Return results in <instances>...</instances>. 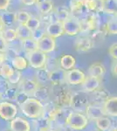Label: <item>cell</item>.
Returning <instances> with one entry per match:
<instances>
[{"label":"cell","instance_id":"cell-1","mask_svg":"<svg viewBox=\"0 0 117 131\" xmlns=\"http://www.w3.org/2000/svg\"><path fill=\"white\" fill-rule=\"evenodd\" d=\"M44 104L33 97H29L20 105L23 115L31 119H38L42 115Z\"/></svg>","mask_w":117,"mask_h":131},{"label":"cell","instance_id":"cell-2","mask_svg":"<svg viewBox=\"0 0 117 131\" xmlns=\"http://www.w3.org/2000/svg\"><path fill=\"white\" fill-rule=\"evenodd\" d=\"M88 124V119L84 114L71 111L66 120V125L74 130H83Z\"/></svg>","mask_w":117,"mask_h":131},{"label":"cell","instance_id":"cell-3","mask_svg":"<svg viewBox=\"0 0 117 131\" xmlns=\"http://www.w3.org/2000/svg\"><path fill=\"white\" fill-rule=\"evenodd\" d=\"M89 104V99L87 93L85 92H78L71 95V100H70V107L76 110L75 112H80L85 110L86 107Z\"/></svg>","mask_w":117,"mask_h":131},{"label":"cell","instance_id":"cell-4","mask_svg":"<svg viewBox=\"0 0 117 131\" xmlns=\"http://www.w3.org/2000/svg\"><path fill=\"white\" fill-rule=\"evenodd\" d=\"M47 56L39 50H35L27 53V62L33 68L39 69L43 68L46 64Z\"/></svg>","mask_w":117,"mask_h":131},{"label":"cell","instance_id":"cell-5","mask_svg":"<svg viewBox=\"0 0 117 131\" xmlns=\"http://www.w3.org/2000/svg\"><path fill=\"white\" fill-rule=\"evenodd\" d=\"M18 107L9 101L0 102V118L5 121H12L17 116Z\"/></svg>","mask_w":117,"mask_h":131},{"label":"cell","instance_id":"cell-6","mask_svg":"<svg viewBox=\"0 0 117 131\" xmlns=\"http://www.w3.org/2000/svg\"><path fill=\"white\" fill-rule=\"evenodd\" d=\"M64 34L68 36H75L81 32L80 20L75 18H69L62 23Z\"/></svg>","mask_w":117,"mask_h":131},{"label":"cell","instance_id":"cell-7","mask_svg":"<svg viewBox=\"0 0 117 131\" xmlns=\"http://www.w3.org/2000/svg\"><path fill=\"white\" fill-rule=\"evenodd\" d=\"M55 48H56V40H55V39L46 34L44 35L37 42V50L40 51L45 54L54 52Z\"/></svg>","mask_w":117,"mask_h":131},{"label":"cell","instance_id":"cell-8","mask_svg":"<svg viewBox=\"0 0 117 131\" xmlns=\"http://www.w3.org/2000/svg\"><path fill=\"white\" fill-rule=\"evenodd\" d=\"M86 77L87 76L81 70L73 68L66 73V82L73 86L81 85Z\"/></svg>","mask_w":117,"mask_h":131},{"label":"cell","instance_id":"cell-9","mask_svg":"<svg viewBox=\"0 0 117 131\" xmlns=\"http://www.w3.org/2000/svg\"><path fill=\"white\" fill-rule=\"evenodd\" d=\"M94 44L93 40L90 37L88 36H81V37H78L75 39L73 43L74 49L77 51L78 52H86L90 51L93 47Z\"/></svg>","mask_w":117,"mask_h":131},{"label":"cell","instance_id":"cell-10","mask_svg":"<svg viewBox=\"0 0 117 131\" xmlns=\"http://www.w3.org/2000/svg\"><path fill=\"white\" fill-rule=\"evenodd\" d=\"M102 110L104 115L111 116V117H116L117 116V97L113 96L109 97L103 102Z\"/></svg>","mask_w":117,"mask_h":131},{"label":"cell","instance_id":"cell-11","mask_svg":"<svg viewBox=\"0 0 117 131\" xmlns=\"http://www.w3.org/2000/svg\"><path fill=\"white\" fill-rule=\"evenodd\" d=\"M10 128L12 131H30L31 125L26 119L22 117H15L10 122Z\"/></svg>","mask_w":117,"mask_h":131},{"label":"cell","instance_id":"cell-12","mask_svg":"<svg viewBox=\"0 0 117 131\" xmlns=\"http://www.w3.org/2000/svg\"><path fill=\"white\" fill-rule=\"evenodd\" d=\"M46 34L54 39L62 36L64 34L62 23L58 22V21H52L49 23L46 28Z\"/></svg>","mask_w":117,"mask_h":131},{"label":"cell","instance_id":"cell-13","mask_svg":"<svg viewBox=\"0 0 117 131\" xmlns=\"http://www.w3.org/2000/svg\"><path fill=\"white\" fill-rule=\"evenodd\" d=\"M81 86H82L83 92L93 93V91H95L100 88V86H101V79L88 76V77H86V79L84 80Z\"/></svg>","mask_w":117,"mask_h":131},{"label":"cell","instance_id":"cell-14","mask_svg":"<svg viewBox=\"0 0 117 131\" xmlns=\"http://www.w3.org/2000/svg\"><path fill=\"white\" fill-rule=\"evenodd\" d=\"M66 73H67V71L61 69L60 67L51 71L49 81L52 83V86L63 84L64 82H66Z\"/></svg>","mask_w":117,"mask_h":131},{"label":"cell","instance_id":"cell-15","mask_svg":"<svg viewBox=\"0 0 117 131\" xmlns=\"http://www.w3.org/2000/svg\"><path fill=\"white\" fill-rule=\"evenodd\" d=\"M85 110H86V114H87L86 116L88 117V119L93 120V121H95L98 118L104 115L102 107H101V105L90 104L89 103Z\"/></svg>","mask_w":117,"mask_h":131},{"label":"cell","instance_id":"cell-16","mask_svg":"<svg viewBox=\"0 0 117 131\" xmlns=\"http://www.w3.org/2000/svg\"><path fill=\"white\" fill-rule=\"evenodd\" d=\"M39 86V84L36 81L31 79H25L20 84V90L21 92L26 94L27 95H33L35 90Z\"/></svg>","mask_w":117,"mask_h":131},{"label":"cell","instance_id":"cell-17","mask_svg":"<svg viewBox=\"0 0 117 131\" xmlns=\"http://www.w3.org/2000/svg\"><path fill=\"white\" fill-rule=\"evenodd\" d=\"M59 67L65 71H69L74 68V66L76 64V60L73 56L70 54H64L59 60Z\"/></svg>","mask_w":117,"mask_h":131},{"label":"cell","instance_id":"cell-18","mask_svg":"<svg viewBox=\"0 0 117 131\" xmlns=\"http://www.w3.org/2000/svg\"><path fill=\"white\" fill-rule=\"evenodd\" d=\"M88 73V76L101 79V78L105 74L106 69H105V67H104L101 63L95 62L89 67Z\"/></svg>","mask_w":117,"mask_h":131},{"label":"cell","instance_id":"cell-19","mask_svg":"<svg viewBox=\"0 0 117 131\" xmlns=\"http://www.w3.org/2000/svg\"><path fill=\"white\" fill-rule=\"evenodd\" d=\"M33 95L34 96L33 98L37 99L41 103H46L50 98V93H49V90L46 86L39 85Z\"/></svg>","mask_w":117,"mask_h":131},{"label":"cell","instance_id":"cell-20","mask_svg":"<svg viewBox=\"0 0 117 131\" xmlns=\"http://www.w3.org/2000/svg\"><path fill=\"white\" fill-rule=\"evenodd\" d=\"M108 98H109L108 97V93L104 88H99L98 89L93 92V95H92V99L93 101V104H96V105L103 104L104 101Z\"/></svg>","mask_w":117,"mask_h":131},{"label":"cell","instance_id":"cell-21","mask_svg":"<svg viewBox=\"0 0 117 131\" xmlns=\"http://www.w3.org/2000/svg\"><path fill=\"white\" fill-rule=\"evenodd\" d=\"M36 5L40 13L43 15H48L54 10V3L52 0H39Z\"/></svg>","mask_w":117,"mask_h":131},{"label":"cell","instance_id":"cell-22","mask_svg":"<svg viewBox=\"0 0 117 131\" xmlns=\"http://www.w3.org/2000/svg\"><path fill=\"white\" fill-rule=\"evenodd\" d=\"M95 123H96L97 128L101 131H108L112 126L111 119L106 115H103L95 120Z\"/></svg>","mask_w":117,"mask_h":131},{"label":"cell","instance_id":"cell-23","mask_svg":"<svg viewBox=\"0 0 117 131\" xmlns=\"http://www.w3.org/2000/svg\"><path fill=\"white\" fill-rule=\"evenodd\" d=\"M12 65L15 70L21 71L26 68L27 66H28V62H27L26 59L24 58V57L17 55L12 60Z\"/></svg>","mask_w":117,"mask_h":131},{"label":"cell","instance_id":"cell-24","mask_svg":"<svg viewBox=\"0 0 117 131\" xmlns=\"http://www.w3.org/2000/svg\"><path fill=\"white\" fill-rule=\"evenodd\" d=\"M15 31L17 33V38L20 40L31 37V31L25 25H19L15 29Z\"/></svg>","mask_w":117,"mask_h":131},{"label":"cell","instance_id":"cell-25","mask_svg":"<svg viewBox=\"0 0 117 131\" xmlns=\"http://www.w3.org/2000/svg\"><path fill=\"white\" fill-rule=\"evenodd\" d=\"M37 73H36V79H37L38 84H46V82L49 81V78H50V71H48L47 69H46L45 67L43 68L37 69Z\"/></svg>","mask_w":117,"mask_h":131},{"label":"cell","instance_id":"cell-26","mask_svg":"<svg viewBox=\"0 0 117 131\" xmlns=\"http://www.w3.org/2000/svg\"><path fill=\"white\" fill-rule=\"evenodd\" d=\"M0 18L5 26H10L16 22V13L12 12H5L0 15Z\"/></svg>","mask_w":117,"mask_h":131},{"label":"cell","instance_id":"cell-27","mask_svg":"<svg viewBox=\"0 0 117 131\" xmlns=\"http://www.w3.org/2000/svg\"><path fill=\"white\" fill-rule=\"evenodd\" d=\"M21 46H22L23 50L25 52L29 53V52H31L33 51L37 50V42L33 40L31 38H29V39H25L21 40Z\"/></svg>","mask_w":117,"mask_h":131},{"label":"cell","instance_id":"cell-28","mask_svg":"<svg viewBox=\"0 0 117 131\" xmlns=\"http://www.w3.org/2000/svg\"><path fill=\"white\" fill-rule=\"evenodd\" d=\"M1 36L3 37V39L6 41V43H10V42H13L16 40L18 38H17V33L15 29L12 28H5L2 32L0 33Z\"/></svg>","mask_w":117,"mask_h":131},{"label":"cell","instance_id":"cell-29","mask_svg":"<svg viewBox=\"0 0 117 131\" xmlns=\"http://www.w3.org/2000/svg\"><path fill=\"white\" fill-rule=\"evenodd\" d=\"M70 9L74 16L80 14L85 10V7L82 4L81 0H71L70 1Z\"/></svg>","mask_w":117,"mask_h":131},{"label":"cell","instance_id":"cell-30","mask_svg":"<svg viewBox=\"0 0 117 131\" xmlns=\"http://www.w3.org/2000/svg\"><path fill=\"white\" fill-rule=\"evenodd\" d=\"M14 72V68L12 66H10L8 63H2L0 65V75L5 80H8L12 75Z\"/></svg>","mask_w":117,"mask_h":131},{"label":"cell","instance_id":"cell-31","mask_svg":"<svg viewBox=\"0 0 117 131\" xmlns=\"http://www.w3.org/2000/svg\"><path fill=\"white\" fill-rule=\"evenodd\" d=\"M54 17L56 18V21L60 23H63L65 20H67V18H70V12L66 8H59L55 10L54 12Z\"/></svg>","mask_w":117,"mask_h":131},{"label":"cell","instance_id":"cell-32","mask_svg":"<svg viewBox=\"0 0 117 131\" xmlns=\"http://www.w3.org/2000/svg\"><path fill=\"white\" fill-rule=\"evenodd\" d=\"M116 0H105L103 2L102 12L108 14L116 13Z\"/></svg>","mask_w":117,"mask_h":131},{"label":"cell","instance_id":"cell-33","mask_svg":"<svg viewBox=\"0 0 117 131\" xmlns=\"http://www.w3.org/2000/svg\"><path fill=\"white\" fill-rule=\"evenodd\" d=\"M35 125L37 127V128L39 130H42V129H46V128H51V125H52V121L51 120L47 119V118H44L42 116H40L38 119H36L35 121Z\"/></svg>","mask_w":117,"mask_h":131},{"label":"cell","instance_id":"cell-34","mask_svg":"<svg viewBox=\"0 0 117 131\" xmlns=\"http://www.w3.org/2000/svg\"><path fill=\"white\" fill-rule=\"evenodd\" d=\"M17 94H18V88H9L4 93L0 94L2 98L7 101H14L16 100Z\"/></svg>","mask_w":117,"mask_h":131},{"label":"cell","instance_id":"cell-35","mask_svg":"<svg viewBox=\"0 0 117 131\" xmlns=\"http://www.w3.org/2000/svg\"><path fill=\"white\" fill-rule=\"evenodd\" d=\"M45 68L47 69L48 71H52L55 70L57 68H59V62L56 58H47L46 61V64H45Z\"/></svg>","mask_w":117,"mask_h":131},{"label":"cell","instance_id":"cell-36","mask_svg":"<svg viewBox=\"0 0 117 131\" xmlns=\"http://www.w3.org/2000/svg\"><path fill=\"white\" fill-rule=\"evenodd\" d=\"M31 17V16L25 10H19L16 13V21L19 23V25H25Z\"/></svg>","mask_w":117,"mask_h":131},{"label":"cell","instance_id":"cell-37","mask_svg":"<svg viewBox=\"0 0 117 131\" xmlns=\"http://www.w3.org/2000/svg\"><path fill=\"white\" fill-rule=\"evenodd\" d=\"M25 25H26L30 30L33 31H35V30H37V29L40 28L41 22H40V19L39 18H36V17H31L30 19L26 22Z\"/></svg>","mask_w":117,"mask_h":131},{"label":"cell","instance_id":"cell-38","mask_svg":"<svg viewBox=\"0 0 117 131\" xmlns=\"http://www.w3.org/2000/svg\"><path fill=\"white\" fill-rule=\"evenodd\" d=\"M106 31L109 34H116L117 33V23L115 18H111L109 21H108L106 25Z\"/></svg>","mask_w":117,"mask_h":131},{"label":"cell","instance_id":"cell-39","mask_svg":"<svg viewBox=\"0 0 117 131\" xmlns=\"http://www.w3.org/2000/svg\"><path fill=\"white\" fill-rule=\"evenodd\" d=\"M21 76H22V74H21L20 71L15 70L14 69V72H13V73H12V75L8 79V82H9L10 84H13V85L14 84H18L21 80Z\"/></svg>","mask_w":117,"mask_h":131},{"label":"cell","instance_id":"cell-40","mask_svg":"<svg viewBox=\"0 0 117 131\" xmlns=\"http://www.w3.org/2000/svg\"><path fill=\"white\" fill-rule=\"evenodd\" d=\"M44 35H46V32H45L42 29L39 28V29H37V30L31 31V38L33 39V40L38 42Z\"/></svg>","mask_w":117,"mask_h":131},{"label":"cell","instance_id":"cell-41","mask_svg":"<svg viewBox=\"0 0 117 131\" xmlns=\"http://www.w3.org/2000/svg\"><path fill=\"white\" fill-rule=\"evenodd\" d=\"M29 95H27L26 94L23 92H18V94H17V97H16V101H17V103L18 105H21L22 103H24L27 99L29 98Z\"/></svg>","mask_w":117,"mask_h":131},{"label":"cell","instance_id":"cell-42","mask_svg":"<svg viewBox=\"0 0 117 131\" xmlns=\"http://www.w3.org/2000/svg\"><path fill=\"white\" fill-rule=\"evenodd\" d=\"M108 53H109V55L113 58V60H116V59H117V44L116 43H114L110 46L109 49H108Z\"/></svg>","mask_w":117,"mask_h":131},{"label":"cell","instance_id":"cell-43","mask_svg":"<svg viewBox=\"0 0 117 131\" xmlns=\"http://www.w3.org/2000/svg\"><path fill=\"white\" fill-rule=\"evenodd\" d=\"M10 88V83L6 80H0V94L4 93Z\"/></svg>","mask_w":117,"mask_h":131},{"label":"cell","instance_id":"cell-44","mask_svg":"<svg viewBox=\"0 0 117 131\" xmlns=\"http://www.w3.org/2000/svg\"><path fill=\"white\" fill-rule=\"evenodd\" d=\"M7 49H8V44L6 43V41L3 39V37L0 34V52L5 53Z\"/></svg>","mask_w":117,"mask_h":131},{"label":"cell","instance_id":"cell-45","mask_svg":"<svg viewBox=\"0 0 117 131\" xmlns=\"http://www.w3.org/2000/svg\"><path fill=\"white\" fill-rule=\"evenodd\" d=\"M10 3V0H0V10H6Z\"/></svg>","mask_w":117,"mask_h":131},{"label":"cell","instance_id":"cell-46","mask_svg":"<svg viewBox=\"0 0 117 131\" xmlns=\"http://www.w3.org/2000/svg\"><path fill=\"white\" fill-rule=\"evenodd\" d=\"M111 73H112V74L114 77H116V74H117V62H116V60H114L112 63Z\"/></svg>","mask_w":117,"mask_h":131},{"label":"cell","instance_id":"cell-47","mask_svg":"<svg viewBox=\"0 0 117 131\" xmlns=\"http://www.w3.org/2000/svg\"><path fill=\"white\" fill-rule=\"evenodd\" d=\"M21 1H22V3L25 5H33L37 4L39 0H21Z\"/></svg>","mask_w":117,"mask_h":131},{"label":"cell","instance_id":"cell-48","mask_svg":"<svg viewBox=\"0 0 117 131\" xmlns=\"http://www.w3.org/2000/svg\"><path fill=\"white\" fill-rule=\"evenodd\" d=\"M5 53L0 52V65L5 62Z\"/></svg>","mask_w":117,"mask_h":131},{"label":"cell","instance_id":"cell-49","mask_svg":"<svg viewBox=\"0 0 117 131\" xmlns=\"http://www.w3.org/2000/svg\"><path fill=\"white\" fill-rule=\"evenodd\" d=\"M5 28V25H4L3 21H2V20H1V18H0V33L2 32V31H3Z\"/></svg>","mask_w":117,"mask_h":131},{"label":"cell","instance_id":"cell-50","mask_svg":"<svg viewBox=\"0 0 117 131\" xmlns=\"http://www.w3.org/2000/svg\"><path fill=\"white\" fill-rule=\"evenodd\" d=\"M39 131H56L55 129L52 128H46V129H42V130H39Z\"/></svg>","mask_w":117,"mask_h":131},{"label":"cell","instance_id":"cell-51","mask_svg":"<svg viewBox=\"0 0 117 131\" xmlns=\"http://www.w3.org/2000/svg\"><path fill=\"white\" fill-rule=\"evenodd\" d=\"M108 131H117V128L116 127H113V128H110Z\"/></svg>","mask_w":117,"mask_h":131}]
</instances>
